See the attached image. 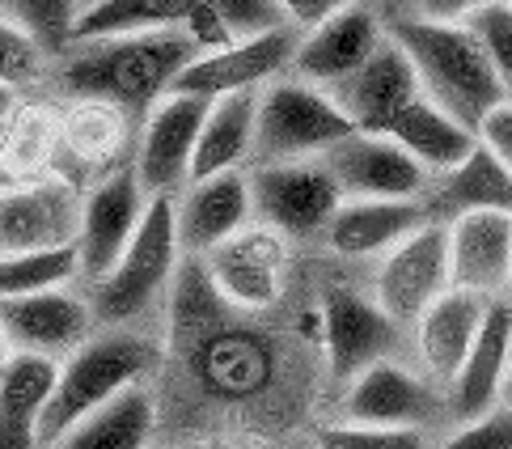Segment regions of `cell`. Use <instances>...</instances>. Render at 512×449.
<instances>
[{"instance_id":"1","label":"cell","mask_w":512,"mask_h":449,"mask_svg":"<svg viewBox=\"0 0 512 449\" xmlns=\"http://www.w3.org/2000/svg\"><path fill=\"white\" fill-rule=\"evenodd\" d=\"M195 60V47L182 30L119 34L64 51L56 81L72 98L115 102L132 119H144L174 89L178 73Z\"/></svg>"},{"instance_id":"2","label":"cell","mask_w":512,"mask_h":449,"mask_svg":"<svg viewBox=\"0 0 512 449\" xmlns=\"http://www.w3.org/2000/svg\"><path fill=\"white\" fill-rule=\"evenodd\" d=\"M390 39L407 51V60L419 77V94L436 102L453 119L479 132L483 119L504 102L496 73L487 64L483 43L470 26L424 22V17H398L390 26Z\"/></svg>"},{"instance_id":"3","label":"cell","mask_w":512,"mask_h":449,"mask_svg":"<svg viewBox=\"0 0 512 449\" xmlns=\"http://www.w3.org/2000/svg\"><path fill=\"white\" fill-rule=\"evenodd\" d=\"M157 365V352L140 335H89L85 344L60 361L56 390H51L47 416H43V449L60 445L64 433H72L85 416L119 399L123 390L144 386V377Z\"/></svg>"},{"instance_id":"4","label":"cell","mask_w":512,"mask_h":449,"mask_svg":"<svg viewBox=\"0 0 512 449\" xmlns=\"http://www.w3.org/2000/svg\"><path fill=\"white\" fill-rule=\"evenodd\" d=\"M178 255L182 242L174 221V195H157V200H149L140 233L123 250V259L94 284V318L111 322V327H127V322L144 318L166 297Z\"/></svg>"},{"instance_id":"5","label":"cell","mask_w":512,"mask_h":449,"mask_svg":"<svg viewBox=\"0 0 512 449\" xmlns=\"http://www.w3.org/2000/svg\"><path fill=\"white\" fill-rule=\"evenodd\" d=\"M356 128L335 98L318 85L297 77H280L259 94V128H254V161L280 166V161H322L339 140Z\"/></svg>"},{"instance_id":"6","label":"cell","mask_w":512,"mask_h":449,"mask_svg":"<svg viewBox=\"0 0 512 449\" xmlns=\"http://www.w3.org/2000/svg\"><path fill=\"white\" fill-rule=\"evenodd\" d=\"M254 195V225L280 233L284 242L292 238H314L339 212L343 195L335 187L331 170L322 161H280V166H259L250 174Z\"/></svg>"},{"instance_id":"7","label":"cell","mask_w":512,"mask_h":449,"mask_svg":"<svg viewBox=\"0 0 512 449\" xmlns=\"http://www.w3.org/2000/svg\"><path fill=\"white\" fill-rule=\"evenodd\" d=\"M144 212H149V195H144L132 166L102 174L98 183H89L81 191V225L72 246H77L85 280L98 284L123 259V250L140 233Z\"/></svg>"},{"instance_id":"8","label":"cell","mask_w":512,"mask_h":449,"mask_svg":"<svg viewBox=\"0 0 512 449\" xmlns=\"http://www.w3.org/2000/svg\"><path fill=\"white\" fill-rule=\"evenodd\" d=\"M453 289L449 280V225L432 221L407 242H398L390 255L377 259L373 272V301L386 310L398 327H415L419 314L432 301Z\"/></svg>"},{"instance_id":"9","label":"cell","mask_w":512,"mask_h":449,"mask_svg":"<svg viewBox=\"0 0 512 449\" xmlns=\"http://www.w3.org/2000/svg\"><path fill=\"white\" fill-rule=\"evenodd\" d=\"M204 115H208L204 98L166 94L140 119L132 170L149 200H157V195H178L191 183V161H195Z\"/></svg>"},{"instance_id":"10","label":"cell","mask_w":512,"mask_h":449,"mask_svg":"<svg viewBox=\"0 0 512 449\" xmlns=\"http://www.w3.org/2000/svg\"><path fill=\"white\" fill-rule=\"evenodd\" d=\"M343 200H424L432 178L390 136L352 132L322 157Z\"/></svg>"},{"instance_id":"11","label":"cell","mask_w":512,"mask_h":449,"mask_svg":"<svg viewBox=\"0 0 512 449\" xmlns=\"http://www.w3.org/2000/svg\"><path fill=\"white\" fill-rule=\"evenodd\" d=\"M402 327L373 301L356 289H331L322 301V352L331 365L335 382H352L364 369L381 361H394Z\"/></svg>"},{"instance_id":"12","label":"cell","mask_w":512,"mask_h":449,"mask_svg":"<svg viewBox=\"0 0 512 449\" xmlns=\"http://www.w3.org/2000/svg\"><path fill=\"white\" fill-rule=\"evenodd\" d=\"M445 407V390L428 382L419 369L394 361H381L352 377L343 390V420L364 428H424Z\"/></svg>"},{"instance_id":"13","label":"cell","mask_w":512,"mask_h":449,"mask_svg":"<svg viewBox=\"0 0 512 449\" xmlns=\"http://www.w3.org/2000/svg\"><path fill=\"white\" fill-rule=\"evenodd\" d=\"M81 191L72 178L51 174L43 183L0 187V259L26 250H56L77 242Z\"/></svg>"},{"instance_id":"14","label":"cell","mask_w":512,"mask_h":449,"mask_svg":"<svg viewBox=\"0 0 512 449\" xmlns=\"http://www.w3.org/2000/svg\"><path fill=\"white\" fill-rule=\"evenodd\" d=\"M284 263L288 242L280 233L250 225L204 255V280L233 310H271L284 293Z\"/></svg>"},{"instance_id":"15","label":"cell","mask_w":512,"mask_h":449,"mask_svg":"<svg viewBox=\"0 0 512 449\" xmlns=\"http://www.w3.org/2000/svg\"><path fill=\"white\" fill-rule=\"evenodd\" d=\"M292 56H297V30H276V34H263V39L233 43L225 51L195 56L178 73L170 94L216 102V98H229V94H246V89H263L271 81L288 77Z\"/></svg>"},{"instance_id":"16","label":"cell","mask_w":512,"mask_h":449,"mask_svg":"<svg viewBox=\"0 0 512 449\" xmlns=\"http://www.w3.org/2000/svg\"><path fill=\"white\" fill-rule=\"evenodd\" d=\"M386 34L390 26H381V17L364 0H356V5L339 9L335 17H326L322 26L297 34V56H292L288 77L318 89H335L360 64H369L373 51L386 43Z\"/></svg>"},{"instance_id":"17","label":"cell","mask_w":512,"mask_h":449,"mask_svg":"<svg viewBox=\"0 0 512 449\" xmlns=\"http://www.w3.org/2000/svg\"><path fill=\"white\" fill-rule=\"evenodd\" d=\"M94 305L72 289H51L34 297L0 301V331H5L13 352L47 356V361H68L89 331H94Z\"/></svg>"},{"instance_id":"18","label":"cell","mask_w":512,"mask_h":449,"mask_svg":"<svg viewBox=\"0 0 512 449\" xmlns=\"http://www.w3.org/2000/svg\"><path fill=\"white\" fill-rule=\"evenodd\" d=\"M174 221H178V242L191 255H212L242 229L254 225V195H250V174L229 170L212 178H195L174 195Z\"/></svg>"},{"instance_id":"19","label":"cell","mask_w":512,"mask_h":449,"mask_svg":"<svg viewBox=\"0 0 512 449\" xmlns=\"http://www.w3.org/2000/svg\"><path fill=\"white\" fill-rule=\"evenodd\" d=\"M326 94H331L339 111L352 119L356 132L386 136L390 123L419 98V77L407 60V51L386 34V43L373 51L369 64H360L352 77L339 81L335 89H326Z\"/></svg>"},{"instance_id":"20","label":"cell","mask_w":512,"mask_h":449,"mask_svg":"<svg viewBox=\"0 0 512 449\" xmlns=\"http://www.w3.org/2000/svg\"><path fill=\"white\" fill-rule=\"evenodd\" d=\"M449 280L453 289L483 301H508L512 293V217L470 212L449 221Z\"/></svg>"},{"instance_id":"21","label":"cell","mask_w":512,"mask_h":449,"mask_svg":"<svg viewBox=\"0 0 512 449\" xmlns=\"http://www.w3.org/2000/svg\"><path fill=\"white\" fill-rule=\"evenodd\" d=\"M512 369V301H496L483 322L474 348L466 352L462 369L453 373V382L445 386V411L453 424H466L483 411L500 407L504 382Z\"/></svg>"},{"instance_id":"22","label":"cell","mask_w":512,"mask_h":449,"mask_svg":"<svg viewBox=\"0 0 512 449\" xmlns=\"http://www.w3.org/2000/svg\"><path fill=\"white\" fill-rule=\"evenodd\" d=\"M491 305L496 301L449 289L441 301H432L428 310L419 314V322L411 327V339H415L419 373H424L428 382H436L441 390L453 382V373L462 369L466 352L474 348V339H479V331H483Z\"/></svg>"},{"instance_id":"23","label":"cell","mask_w":512,"mask_h":449,"mask_svg":"<svg viewBox=\"0 0 512 449\" xmlns=\"http://www.w3.org/2000/svg\"><path fill=\"white\" fill-rule=\"evenodd\" d=\"M424 225H432L424 200H343L326 225V242L343 259H381Z\"/></svg>"},{"instance_id":"24","label":"cell","mask_w":512,"mask_h":449,"mask_svg":"<svg viewBox=\"0 0 512 449\" xmlns=\"http://www.w3.org/2000/svg\"><path fill=\"white\" fill-rule=\"evenodd\" d=\"M60 361L13 352L0 373V449H43V416Z\"/></svg>"},{"instance_id":"25","label":"cell","mask_w":512,"mask_h":449,"mask_svg":"<svg viewBox=\"0 0 512 449\" xmlns=\"http://www.w3.org/2000/svg\"><path fill=\"white\" fill-rule=\"evenodd\" d=\"M424 204L432 212V221L441 225L470 217V212H508L512 217V170L479 140L462 166L432 178Z\"/></svg>"},{"instance_id":"26","label":"cell","mask_w":512,"mask_h":449,"mask_svg":"<svg viewBox=\"0 0 512 449\" xmlns=\"http://www.w3.org/2000/svg\"><path fill=\"white\" fill-rule=\"evenodd\" d=\"M259 94L263 89H246V94H229L208 102L204 128H199V145L191 161V183L195 178L229 174L254 161V128H259Z\"/></svg>"},{"instance_id":"27","label":"cell","mask_w":512,"mask_h":449,"mask_svg":"<svg viewBox=\"0 0 512 449\" xmlns=\"http://www.w3.org/2000/svg\"><path fill=\"white\" fill-rule=\"evenodd\" d=\"M386 136L394 145L407 149L419 166L428 170V178H441L453 166H462V161L474 153V145H479V132L466 128L462 119H453L449 111H441V106L428 102L424 94L390 123Z\"/></svg>"},{"instance_id":"28","label":"cell","mask_w":512,"mask_h":449,"mask_svg":"<svg viewBox=\"0 0 512 449\" xmlns=\"http://www.w3.org/2000/svg\"><path fill=\"white\" fill-rule=\"evenodd\" d=\"M132 136V115L102 98H72L60 111V157L111 174Z\"/></svg>"},{"instance_id":"29","label":"cell","mask_w":512,"mask_h":449,"mask_svg":"<svg viewBox=\"0 0 512 449\" xmlns=\"http://www.w3.org/2000/svg\"><path fill=\"white\" fill-rule=\"evenodd\" d=\"M60 111L17 106L0 136V187H26L60 174Z\"/></svg>"},{"instance_id":"30","label":"cell","mask_w":512,"mask_h":449,"mask_svg":"<svg viewBox=\"0 0 512 449\" xmlns=\"http://www.w3.org/2000/svg\"><path fill=\"white\" fill-rule=\"evenodd\" d=\"M157 428V403L144 386L123 390L119 399L85 416L72 433L60 437L56 449H149Z\"/></svg>"},{"instance_id":"31","label":"cell","mask_w":512,"mask_h":449,"mask_svg":"<svg viewBox=\"0 0 512 449\" xmlns=\"http://www.w3.org/2000/svg\"><path fill=\"white\" fill-rule=\"evenodd\" d=\"M199 0H102L98 9L81 13L72 30V47L94 39H119V34H153V30H182Z\"/></svg>"},{"instance_id":"32","label":"cell","mask_w":512,"mask_h":449,"mask_svg":"<svg viewBox=\"0 0 512 449\" xmlns=\"http://www.w3.org/2000/svg\"><path fill=\"white\" fill-rule=\"evenodd\" d=\"M81 276L77 246H56V250H26V255H5L0 259V301L13 297H34L51 289H68Z\"/></svg>"},{"instance_id":"33","label":"cell","mask_w":512,"mask_h":449,"mask_svg":"<svg viewBox=\"0 0 512 449\" xmlns=\"http://www.w3.org/2000/svg\"><path fill=\"white\" fill-rule=\"evenodd\" d=\"M47 73V47L17 22L0 13V89H26Z\"/></svg>"},{"instance_id":"34","label":"cell","mask_w":512,"mask_h":449,"mask_svg":"<svg viewBox=\"0 0 512 449\" xmlns=\"http://www.w3.org/2000/svg\"><path fill=\"white\" fill-rule=\"evenodd\" d=\"M9 17H17L47 47V56H60V51L72 47L81 5L77 0H9Z\"/></svg>"},{"instance_id":"35","label":"cell","mask_w":512,"mask_h":449,"mask_svg":"<svg viewBox=\"0 0 512 449\" xmlns=\"http://www.w3.org/2000/svg\"><path fill=\"white\" fill-rule=\"evenodd\" d=\"M466 26L474 30V39L483 43L504 102H512V0H491V5L474 13Z\"/></svg>"},{"instance_id":"36","label":"cell","mask_w":512,"mask_h":449,"mask_svg":"<svg viewBox=\"0 0 512 449\" xmlns=\"http://www.w3.org/2000/svg\"><path fill=\"white\" fill-rule=\"evenodd\" d=\"M318 449H432L424 428H364V424H326Z\"/></svg>"},{"instance_id":"37","label":"cell","mask_w":512,"mask_h":449,"mask_svg":"<svg viewBox=\"0 0 512 449\" xmlns=\"http://www.w3.org/2000/svg\"><path fill=\"white\" fill-rule=\"evenodd\" d=\"M208 9L221 17V26L229 30L233 43L263 39V34L288 30V22H284V13H280L276 0H208Z\"/></svg>"},{"instance_id":"38","label":"cell","mask_w":512,"mask_h":449,"mask_svg":"<svg viewBox=\"0 0 512 449\" xmlns=\"http://www.w3.org/2000/svg\"><path fill=\"white\" fill-rule=\"evenodd\" d=\"M436 449H512V407H491L466 424H453Z\"/></svg>"},{"instance_id":"39","label":"cell","mask_w":512,"mask_h":449,"mask_svg":"<svg viewBox=\"0 0 512 449\" xmlns=\"http://www.w3.org/2000/svg\"><path fill=\"white\" fill-rule=\"evenodd\" d=\"M280 5V13H284V22H288V30H297V34H305V30H314V26H322L326 17H335L339 9H347V5H356V0H276Z\"/></svg>"},{"instance_id":"40","label":"cell","mask_w":512,"mask_h":449,"mask_svg":"<svg viewBox=\"0 0 512 449\" xmlns=\"http://www.w3.org/2000/svg\"><path fill=\"white\" fill-rule=\"evenodd\" d=\"M491 0H411V17L424 22H449V26H466L474 13L487 9Z\"/></svg>"},{"instance_id":"41","label":"cell","mask_w":512,"mask_h":449,"mask_svg":"<svg viewBox=\"0 0 512 449\" xmlns=\"http://www.w3.org/2000/svg\"><path fill=\"white\" fill-rule=\"evenodd\" d=\"M479 140L483 145L496 153L504 166L512 170V102H500L496 111H491L487 119H483V128H479Z\"/></svg>"},{"instance_id":"42","label":"cell","mask_w":512,"mask_h":449,"mask_svg":"<svg viewBox=\"0 0 512 449\" xmlns=\"http://www.w3.org/2000/svg\"><path fill=\"white\" fill-rule=\"evenodd\" d=\"M13 111H17V94L13 89H0V128L13 119Z\"/></svg>"},{"instance_id":"43","label":"cell","mask_w":512,"mask_h":449,"mask_svg":"<svg viewBox=\"0 0 512 449\" xmlns=\"http://www.w3.org/2000/svg\"><path fill=\"white\" fill-rule=\"evenodd\" d=\"M9 356H13V348H9V339H5V331H0V373H5V365H9Z\"/></svg>"},{"instance_id":"44","label":"cell","mask_w":512,"mask_h":449,"mask_svg":"<svg viewBox=\"0 0 512 449\" xmlns=\"http://www.w3.org/2000/svg\"><path fill=\"white\" fill-rule=\"evenodd\" d=\"M504 407H512V369H508V382H504V399H500Z\"/></svg>"},{"instance_id":"45","label":"cell","mask_w":512,"mask_h":449,"mask_svg":"<svg viewBox=\"0 0 512 449\" xmlns=\"http://www.w3.org/2000/svg\"><path fill=\"white\" fill-rule=\"evenodd\" d=\"M77 5H81V13H89V9H98L102 0H77ZM77 22H81V17H77Z\"/></svg>"},{"instance_id":"46","label":"cell","mask_w":512,"mask_h":449,"mask_svg":"<svg viewBox=\"0 0 512 449\" xmlns=\"http://www.w3.org/2000/svg\"><path fill=\"white\" fill-rule=\"evenodd\" d=\"M0 136H5V128H0Z\"/></svg>"},{"instance_id":"47","label":"cell","mask_w":512,"mask_h":449,"mask_svg":"<svg viewBox=\"0 0 512 449\" xmlns=\"http://www.w3.org/2000/svg\"><path fill=\"white\" fill-rule=\"evenodd\" d=\"M508 301H512V293H508Z\"/></svg>"},{"instance_id":"48","label":"cell","mask_w":512,"mask_h":449,"mask_svg":"<svg viewBox=\"0 0 512 449\" xmlns=\"http://www.w3.org/2000/svg\"><path fill=\"white\" fill-rule=\"evenodd\" d=\"M51 449H56V445H51Z\"/></svg>"}]
</instances>
